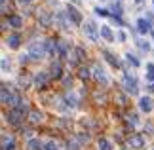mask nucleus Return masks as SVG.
I'll return each instance as SVG.
<instances>
[{
	"label": "nucleus",
	"mask_w": 154,
	"mask_h": 150,
	"mask_svg": "<svg viewBox=\"0 0 154 150\" xmlns=\"http://www.w3.org/2000/svg\"><path fill=\"white\" fill-rule=\"evenodd\" d=\"M95 14H97V15H101V17H109V15H110L105 8H95Z\"/></svg>",
	"instance_id": "31"
},
{
	"label": "nucleus",
	"mask_w": 154,
	"mask_h": 150,
	"mask_svg": "<svg viewBox=\"0 0 154 150\" xmlns=\"http://www.w3.org/2000/svg\"><path fill=\"white\" fill-rule=\"evenodd\" d=\"M78 76L82 78V80H88V78H90L91 74H90V69H86V67H82L80 70H78Z\"/></svg>",
	"instance_id": "25"
},
{
	"label": "nucleus",
	"mask_w": 154,
	"mask_h": 150,
	"mask_svg": "<svg viewBox=\"0 0 154 150\" xmlns=\"http://www.w3.org/2000/svg\"><path fill=\"white\" fill-rule=\"evenodd\" d=\"M152 4H154V0H152Z\"/></svg>",
	"instance_id": "37"
},
{
	"label": "nucleus",
	"mask_w": 154,
	"mask_h": 150,
	"mask_svg": "<svg viewBox=\"0 0 154 150\" xmlns=\"http://www.w3.org/2000/svg\"><path fill=\"white\" fill-rule=\"evenodd\" d=\"M74 55H76V61H78V59H84L86 57V53H84L82 47H74Z\"/></svg>",
	"instance_id": "27"
},
{
	"label": "nucleus",
	"mask_w": 154,
	"mask_h": 150,
	"mask_svg": "<svg viewBox=\"0 0 154 150\" xmlns=\"http://www.w3.org/2000/svg\"><path fill=\"white\" fill-rule=\"evenodd\" d=\"M8 122L11 124V125H21L23 124V114L19 112V110H11L10 114H8Z\"/></svg>",
	"instance_id": "7"
},
{
	"label": "nucleus",
	"mask_w": 154,
	"mask_h": 150,
	"mask_svg": "<svg viewBox=\"0 0 154 150\" xmlns=\"http://www.w3.org/2000/svg\"><path fill=\"white\" fill-rule=\"evenodd\" d=\"M67 17H69L67 11H59V14H57V21H59V25H61L63 29H67V27L70 25V23L67 21Z\"/></svg>",
	"instance_id": "18"
},
{
	"label": "nucleus",
	"mask_w": 154,
	"mask_h": 150,
	"mask_svg": "<svg viewBox=\"0 0 154 150\" xmlns=\"http://www.w3.org/2000/svg\"><path fill=\"white\" fill-rule=\"evenodd\" d=\"M137 31L141 32V34H146L150 31V25H149V21H145V19H139L137 21Z\"/></svg>",
	"instance_id": "17"
},
{
	"label": "nucleus",
	"mask_w": 154,
	"mask_h": 150,
	"mask_svg": "<svg viewBox=\"0 0 154 150\" xmlns=\"http://www.w3.org/2000/svg\"><path fill=\"white\" fill-rule=\"evenodd\" d=\"M122 87H124V91L129 93V95H137V91H139L135 78H133V76H129V74L124 76V80H122Z\"/></svg>",
	"instance_id": "2"
},
{
	"label": "nucleus",
	"mask_w": 154,
	"mask_h": 150,
	"mask_svg": "<svg viewBox=\"0 0 154 150\" xmlns=\"http://www.w3.org/2000/svg\"><path fill=\"white\" fill-rule=\"evenodd\" d=\"M8 69H10V63H8V59L4 57V59H2V70L6 72V70H8Z\"/></svg>",
	"instance_id": "32"
},
{
	"label": "nucleus",
	"mask_w": 154,
	"mask_h": 150,
	"mask_svg": "<svg viewBox=\"0 0 154 150\" xmlns=\"http://www.w3.org/2000/svg\"><path fill=\"white\" fill-rule=\"evenodd\" d=\"M31 82H32V78L29 76V74H21L19 76V86L21 87H29V86H31Z\"/></svg>",
	"instance_id": "22"
},
{
	"label": "nucleus",
	"mask_w": 154,
	"mask_h": 150,
	"mask_svg": "<svg viewBox=\"0 0 154 150\" xmlns=\"http://www.w3.org/2000/svg\"><path fill=\"white\" fill-rule=\"evenodd\" d=\"M97 146H99V150H112V146H110V142L106 141V139H103V137H101V139L97 141Z\"/></svg>",
	"instance_id": "23"
},
{
	"label": "nucleus",
	"mask_w": 154,
	"mask_h": 150,
	"mask_svg": "<svg viewBox=\"0 0 154 150\" xmlns=\"http://www.w3.org/2000/svg\"><path fill=\"white\" fill-rule=\"evenodd\" d=\"M129 146H133V148H143V146H145V139H143L141 135L135 133V135L129 137Z\"/></svg>",
	"instance_id": "9"
},
{
	"label": "nucleus",
	"mask_w": 154,
	"mask_h": 150,
	"mask_svg": "<svg viewBox=\"0 0 154 150\" xmlns=\"http://www.w3.org/2000/svg\"><path fill=\"white\" fill-rule=\"evenodd\" d=\"M84 32L90 36L93 42H95L97 38H99V31H97V25L93 21H86V25H84Z\"/></svg>",
	"instance_id": "3"
},
{
	"label": "nucleus",
	"mask_w": 154,
	"mask_h": 150,
	"mask_svg": "<svg viewBox=\"0 0 154 150\" xmlns=\"http://www.w3.org/2000/svg\"><path fill=\"white\" fill-rule=\"evenodd\" d=\"M29 120H31V124H40L42 122V112H36V110L29 112Z\"/></svg>",
	"instance_id": "19"
},
{
	"label": "nucleus",
	"mask_w": 154,
	"mask_h": 150,
	"mask_svg": "<svg viewBox=\"0 0 154 150\" xmlns=\"http://www.w3.org/2000/svg\"><path fill=\"white\" fill-rule=\"evenodd\" d=\"M38 21H40V25H42V27H50L51 23H53V17H51L50 11L40 10V11H38Z\"/></svg>",
	"instance_id": "5"
},
{
	"label": "nucleus",
	"mask_w": 154,
	"mask_h": 150,
	"mask_svg": "<svg viewBox=\"0 0 154 150\" xmlns=\"http://www.w3.org/2000/svg\"><path fill=\"white\" fill-rule=\"evenodd\" d=\"M6 42H8V46L11 47V50H17L19 44H21V36L17 32H14V34H10V36H8V40H6Z\"/></svg>",
	"instance_id": "10"
},
{
	"label": "nucleus",
	"mask_w": 154,
	"mask_h": 150,
	"mask_svg": "<svg viewBox=\"0 0 154 150\" xmlns=\"http://www.w3.org/2000/svg\"><path fill=\"white\" fill-rule=\"evenodd\" d=\"M29 2H32V0H19V4H29Z\"/></svg>",
	"instance_id": "34"
},
{
	"label": "nucleus",
	"mask_w": 154,
	"mask_h": 150,
	"mask_svg": "<svg viewBox=\"0 0 154 150\" xmlns=\"http://www.w3.org/2000/svg\"><path fill=\"white\" fill-rule=\"evenodd\" d=\"M44 150H59L57 148V142L55 141H48V142H46V146H44Z\"/></svg>",
	"instance_id": "28"
},
{
	"label": "nucleus",
	"mask_w": 154,
	"mask_h": 150,
	"mask_svg": "<svg viewBox=\"0 0 154 150\" xmlns=\"http://www.w3.org/2000/svg\"><path fill=\"white\" fill-rule=\"evenodd\" d=\"M118 40L124 42V40H126V34H124V32H118Z\"/></svg>",
	"instance_id": "33"
},
{
	"label": "nucleus",
	"mask_w": 154,
	"mask_h": 150,
	"mask_svg": "<svg viewBox=\"0 0 154 150\" xmlns=\"http://www.w3.org/2000/svg\"><path fill=\"white\" fill-rule=\"evenodd\" d=\"M8 25L14 27V29H19V27L23 25V19H21L19 15H10V17H8Z\"/></svg>",
	"instance_id": "15"
},
{
	"label": "nucleus",
	"mask_w": 154,
	"mask_h": 150,
	"mask_svg": "<svg viewBox=\"0 0 154 150\" xmlns=\"http://www.w3.org/2000/svg\"><path fill=\"white\" fill-rule=\"evenodd\" d=\"M139 47H141V50H145V51H149L150 50V44L146 40H139Z\"/></svg>",
	"instance_id": "30"
},
{
	"label": "nucleus",
	"mask_w": 154,
	"mask_h": 150,
	"mask_svg": "<svg viewBox=\"0 0 154 150\" xmlns=\"http://www.w3.org/2000/svg\"><path fill=\"white\" fill-rule=\"evenodd\" d=\"M152 150H154V148H152Z\"/></svg>",
	"instance_id": "38"
},
{
	"label": "nucleus",
	"mask_w": 154,
	"mask_h": 150,
	"mask_svg": "<svg viewBox=\"0 0 154 150\" xmlns=\"http://www.w3.org/2000/svg\"><path fill=\"white\" fill-rule=\"evenodd\" d=\"M80 145H82L80 139H76V137H70V139L67 141V150H80Z\"/></svg>",
	"instance_id": "14"
},
{
	"label": "nucleus",
	"mask_w": 154,
	"mask_h": 150,
	"mask_svg": "<svg viewBox=\"0 0 154 150\" xmlns=\"http://www.w3.org/2000/svg\"><path fill=\"white\" fill-rule=\"evenodd\" d=\"M101 36H103L106 42H112V40H114V34H112L110 27H106V25H103V27H101Z\"/></svg>",
	"instance_id": "16"
},
{
	"label": "nucleus",
	"mask_w": 154,
	"mask_h": 150,
	"mask_svg": "<svg viewBox=\"0 0 154 150\" xmlns=\"http://www.w3.org/2000/svg\"><path fill=\"white\" fill-rule=\"evenodd\" d=\"M126 61H128V63H131L133 67H139V61H137V59H135V57L131 55V53H128V55H126Z\"/></svg>",
	"instance_id": "29"
},
{
	"label": "nucleus",
	"mask_w": 154,
	"mask_h": 150,
	"mask_svg": "<svg viewBox=\"0 0 154 150\" xmlns=\"http://www.w3.org/2000/svg\"><path fill=\"white\" fill-rule=\"evenodd\" d=\"M139 109L143 110V112H150L152 110V101H150V97H141L139 99Z\"/></svg>",
	"instance_id": "11"
},
{
	"label": "nucleus",
	"mask_w": 154,
	"mask_h": 150,
	"mask_svg": "<svg viewBox=\"0 0 154 150\" xmlns=\"http://www.w3.org/2000/svg\"><path fill=\"white\" fill-rule=\"evenodd\" d=\"M11 97H14V95L10 93L8 86H2V89H0V99H2V103L4 105H10L11 103Z\"/></svg>",
	"instance_id": "13"
},
{
	"label": "nucleus",
	"mask_w": 154,
	"mask_h": 150,
	"mask_svg": "<svg viewBox=\"0 0 154 150\" xmlns=\"http://www.w3.org/2000/svg\"><path fill=\"white\" fill-rule=\"evenodd\" d=\"M50 78H51V76H50L48 72H38L36 76H34V86H36V89L46 87V84H48Z\"/></svg>",
	"instance_id": "4"
},
{
	"label": "nucleus",
	"mask_w": 154,
	"mask_h": 150,
	"mask_svg": "<svg viewBox=\"0 0 154 150\" xmlns=\"http://www.w3.org/2000/svg\"><path fill=\"white\" fill-rule=\"evenodd\" d=\"M61 63L59 61H53L51 63V67H50V76L51 78H61Z\"/></svg>",
	"instance_id": "12"
},
{
	"label": "nucleus",
	"mask_w": 154,
	"mask_h": 150,
	"mask_svg": "<svg viewBox=\"0 0 154 150\" xmlns=\"http://www.w3.org/2000/svg\"><path fill=\"white\" fill-rule=\"evenodd\" d=\"M57 51H59V57H67V42L65 40L57 42Z\"/></svg>",
	"instance_id": "20"
},
{
	"label": "nucleus",
	"mask_w": 154,
	"mask_h": 150,
	"mask_svg": "<svg viewBox=\"0 0 154 150\" xmlns=\"http://www.w3.org/2000/svg\"><path fill=\"white\" fill-rule=\"evenodd\" d=\"M70 2H74V4H80V0H70Z\"/></svg>",
	"instance_id": "36"
},
{
	"label": "nucleus",
	"mask_w": 154,
	"mask_h": 150,
	"mask_svg": "<svg viewBox=\"0 0 154 150\" xmlns=\"http://www.w3.org/2000/svg\"><path fill=\"white\" fill-rule=\"evenodd\" d=\"M27 148H29V150H42V145H40L38 139H29Z\"/></svg>",
	"instance_id": "21"
},
{
	"label": "nucleus",
	"mask_w": 154,
	"mask_h": 150,
	"mask_svg": "<svg viewBox=\"0 0 154 150\" xmlns=\"http://www.w3.org/2000/svg\"><path fill=\"white\" fill-rule=\"evenodd\" d=\"M46 44L44 42H32L31 47H29V57H32V59H42L46 55Z\"/></svg>",
	"instance_id": "1"
},
{
	"label": "nucleus",
	"mask_w": 154,
	"mask_h": 150,
	"mask_svg": "<svg viewBox=\"0 0 154 150\" xmlns=\"http://www.w3.org/2000/svg\"><path fill=\"white\" fill-rule=\"evenodd\" d=\"M105 57H106V61H109L110 65H114V67H120V61L112 55V53H109V51H105Z\"/></svg>",
	"instance_id": "24"
},
{
	"label": "nucleus",
	"mask_w": 154,
	"mask_h": 150,
	"mask_svg": "<svg viewBox=\"0 0 154 150\" xmlns=\"http://www.w3.org/2000/svg\"><path fill=\"white\" fill-rule=\"evenodd\" d=\"M149 89H150V91H154V82H152L150 86H149Z\"/></svg>",
	"instance_id": "35"
},
{
	"label": "nucleus",
	"mask_w": 154,
	"mask_h": 150,
	"mask_svg": "<svg viewBox=\"0 0 154 150\" xmlns=\"http://www.w3.org/2000/svg\"><path fill=\"white\" fill-rule=\"evenodd\" d=\"M67 14H69L70 19H72V23H76V25H80V23H82V15H80V11L76 10V8L69 6V8H67Z\"/></svg>",
	"instance_id": "8"
},
{
	"label": "nucleus",
	"mask_w": 154,
	"mask_h": 150,
	"mask_svg": "<svg viewBox=\"0 0 154 150\" xmlns=\"http://www.w3.org/2000/svg\"><path fill=\"white\" fill-rule=\"evenodd\" d=\"M91 72H93V76H95V80H97V82H101V84H105V86H106V84H109V78H106V74H105V70H103L101 67H99V65H95V67L91 69Z\"/></svg>",
	"instance_id": "6"
},
{
	"label": "nucleus",
	"mask_w": 154,
	"mask_h": 150,
	"mask_svg": "<svg viewBox=\"0 0 154 150\" xmlns=\"http://www.w3.org/2000/svg\"><path fill=\"white\" fill-rule=\"evenodd\" d=\"M146 70H149V72H146L149 80H150V82H154V65H152V63H149V65H146Z\"/></svg>",
	"instance_id": "26"
}]
</instances>
